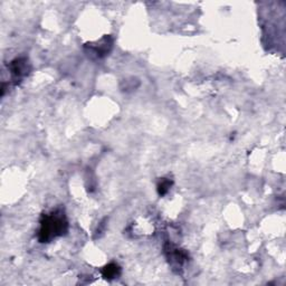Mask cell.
Wrapping results in <instances>:
<instances>
[{"label": "cell", "mask_w": 286, "mask_h": 286, "mask_svg": "<svg viewBox=\"0 0 286 286\" xmlns=\"http://www.w3.org/2000/svg\"><path fill=\"white\" fill-rule=\"evenodd\" d=\"M69 228L65 214L62 210H56L52 214H45L40 221L38 238L42 243H49L58 236L64 235Z\"/></svg>", "instance_id": "1"}, {"label": "cell", "mask_w": 286, "mask_h": 286, "mask_svg": "<svg viewBox=\"0 0 286 286\" xmlns=\"http://www.w3.org/2000/svg\"><path fill=\"white\" fill-rule=\"evenodd\" d=\"M164 249H165V254H167V257L169 259L170 264H171L174 268L181 267L183 264L187 262L188 255L183 252V250L174 248L173 246L170 244L165 246Z\"/></svg>", "instance_id": "2"}, {"label": "cell", "mask_w": 286, "mask_h": 286, "mask_svg": "<svg viewBox=\"0 0 286 286\" xmlns=\"http://www.w3.org/2000/svg\"><path fill=\"white\" fill-rule=\"evenodd\" d=\"M28 62H27L26 58H17V60L11 62L10 72L16 79H20L21 77H24V76H26L27 73H28Z\"/></svg>", "instance_id": "3"}, {"label": "cell", "mask_w": 286, "mask_h": 286, "mask_svg": "<svg viewBox=\"0 0 286 286\" xmlns=\"http://www.w3.org/2000/svg\"><path fill=\"white\" fill-rule=\"evenodd\" d=\"M120 273H121V268L119 267V265H116V264L114 263L109 264V265L105 266L102 271V274L106 280L116 279V277L120 275Z\"/></svg>", "instance_id": "4"}, {"label": "cell", "mask_w": 286, "mask_h": 286, "mask_svg": "<svg viewBox=\"0 0 286 286\" xmlns=\"http://www.w3.org/2000/svg\"><path fill=\"white\" fill-rule=\"evenodd\" d=\"M172 185V181H170V180H167V179H163V180H161L160 183L158 185V192H159V195L160 196H163L167 194V192L169 191L170 189V187H171Z\"/></svg>", "instance_id": "5"}]
</instances>
